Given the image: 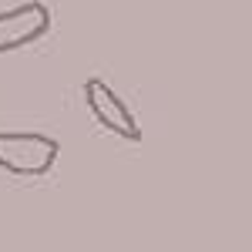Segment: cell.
I'll return each instance as SVG.
<instances>
[{
	"label": "cell",
	"instance_id": "cell-1",
	"mask_svg": "<svg viewBox=\"0 0 252 252\" xmlns=\"http://www.w3.org/2000/svg\"><path fill=\"white\" fill-rule=\"evenodd\" d=\"M61 145L37 131H0V168L10 175L37 178L54 168Z\"/></svg>",
	"mask_w": 252,
	"mask_h": 252
},
{
	"label": "cell",
	"instance_id": "cell-2",
	"mask_svg": "<svg viewBox=\"0 0 252 252\" xmlns=\"http://www.w3.org/2000/svg\"><path fill=\"white\" fill-rule=\"evenodd\" d=\"M84 101H88V108H91V115L97 118L101 128H108L111 135L125 138V141H141V128H138L131 108L108 88V81L88 78L84 81Z\"/></svg>",
	"mask_w": 252,
	"mask_h": 252
},
{
	"label": "cell",
	"instance_id": "cell-3",
	"mask_svg": "<svg viewBox=\"0 0 252 252\" xmlns=\"http://www.w3.org/2000/svg\"><path fill=\"white\" fill-rule=\"evenodd\" d=\"M47 31H51V10L40 0L20 3L14 10H3L0 14V54L27 47V44L40 40Z\"/></svg>",
	"mask_w": 252,
	"mask_h": 252
}]
</instances>
